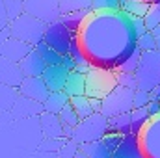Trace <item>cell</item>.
<instances>
[{"mask_svg": "<svg viewBox=\"0 0 160 158\" xmlns=\"http://www.w3.org/2000/svg\"><path fill=\"white\" fill-rule=\"evenodd\" d=\"M138 141L143 158H160V116L149 117L138 132Z\"/></svg>", "mask_w": 160, "mask_h": 158, "instance_id": "52a82bcc", "label": "cell"}, {"mask_svg": "<svg viewBox=\"0 0 160 158\" xmlns=\"http://www.w3.org/2000/svg\"><path fill=\"white\" fill-rule=\"evenodd\" d=\"M67 75H69V69H65L63 65H47L41 78L48 87V91H62L65 86Z\"/></svg>", "mask_w": 160, "mask_h": 158, "instance_id": "7c38bea8", "label": "cell"}, {"mask_svg": "<svg viewBox=\"0 0 160 158\" xmlns=\"http://www.w3.org/2000/svg\"><path fill=\"white\" fill-rule=\"evenodd\" d=\"M69 102H71V106L75 108L78 119H86V117H89L91 114H95V112H93V106H91V101H89V97H86V95L71 97Z\"/></svg>", "mask_w": 160, "mask_h": 158, "instance_id": "cb8c5ba5", "label": "cell"}, {"mask_svg": "<svg viewBox=\"0 0 160 158\" xmlns=\"http://www.w3.org/2000/svg\"><path fill=\"white\" fill-rule=\"evenodd\" d=\"M89 101H91L93 112H99V110H101V99H93V97H89Z\"/></svg>", "mask_w": 160, "mask_h": 158, "instance_id": "ee69618b", "label": "cell"}, {"mask_svg": "<svg viewBox=\"0 0 160 158\" xmlns=\"http://www.w3.org/2000/svg\"><path fill=\"white\" fill-rule=\"evenodd\" d=\"M151 32H153V36H155V41H157V48L160 50V24L155 30H151Z\"/></svg>", "mask_w": 160, "mask_h": 158, "instance_id": "7bdbcfd3", "label": "cell"}, {"mask_svg": "<svg viewBox=\"0 0 160 158\" xmlns=\"http://www.w3.org/2000/svg\"><path fill=\"white\" fill-rule=\"evenodd\" d=\"M58 117H60V121H62L63 126H75L80 121L78 116H77V112H75V108L71 106V102H67V104L58 112Z\"/></svg>", "mask_w": 160, "mask_h": 158, "instance_id": "4dcf8cb0", "label": "cell"}, {"mask_svg": "<svg viewBox=\"0 0 160 158\" xmlns=\"http://www.w3.org/2000/svg\"><path fill=\"white\" fill-rule=\"evenodd\" d=\"M128 116H130V134H138L143 128V125L149 121V114L145 108H132Z\"/></svg>", "mask_w": 160, "mask_h": 158, "instance_id": "484cf974", "label": "cell"}, {"mask_svg": "<svg viewBox=\"0 0 160 158\" xmlns=\"http://www.w3.org/2000/svg\"><path fill=\"white\" fill-rule=\"evenodd\" d=\"M69 95L62 89V91H50L48 93V97L45 99V102H43V112H50V114H56L58 116V112L69 102Z\"/></svg>", "mask_w": 160, "mask_h": 158, "instance_id": "ffe728a7", "label": "cell"}, {"mask_svg": "<svg viewBox=\"0 0 160 158\" xmlns=\"http://www.w3.org/2000/svg\"><path fill=\"white\" fill-rule=\"evenodd\" d=\"M116 86H118L116 69L89 65V69L86 73V89H84V95L86 97H93V99H104Z\"/></svg>", "mask_w": 160, "mask_h": 158, "instance_id": "3957f363", "label": "cell"}, {"mask_svg": "<svg viewBox=\"0 0 160 158\" xmlns=\"http://www.w3.org/2000/svg\"><path fill=\"white\" fill-rule=\"evenodd\" d=\"M102 141L106 143V147L110 149V151H116V147L119 145V141H121V134H116V132H106L104 136H102Z\"/></svg>", "mask_w": 160, "mask_h": 158, "instance_id": "74e56055", "label": "cell"}, {"mask_svg": "<svg viewBox=\"0 0 160 158\" xmlns=\"http://www.w3.org/2000/svg\"><path fill=\"white\" fill-rule=\"evenodd\" d=\"M77 39L89 65L116 69L136 48L138 36L123 11H89Z\"/></svg>", "mask_w": 160, "mask_h": 158, "instance_id": "6da1fadb", "label": "cell"}, {"mask_svg": "<svg viewBox=\"0 0 160 158\" xmlns=\"http://www.w3.org/2000/svg\"><path fill=\"white\" fill-rule=\"evenodd\" d=\"M8 37H11V34H9V26L6 24L4 28H0V45L8 39Z\"/></svg>", "mask_w": 160, "mask_h": 158, "instance_id": "b9f144b4", "label": "cell"}, {"mask_svg": "<svg viewBox=\"0 0 160 158\" xmlns=\"http://www.w3.org/2000/svg\"><path fill=\"white\" fill-rule=\"evenodd\" d=\"M140 56H142V50L136 47V48L132 50V54H128V56L121 62L119 65L116 67V71H119V73H134V71H136V67H138Z\"/></svg>", "mask_w": 160, "mask_h": 158, "instance_id": "83f0119b", "label": "cell"}, {"mask_svg": "<svg viewBox=\"0 0 160 158\" xmlns=\"http://www.w3.org/2000/svg\"><path fill=\"white\" fill-rule=\"evenodd\" d=\"M136 47L142 50V52H149V50H157V41H155V36H153V32H145V34H142V36H138V39H136Z\"/></svg>", "mask_w": 160, "mask_h": 158, "instance_id": "836d02e7", "label": "cell"}, {"mask_svg": "<svg viewBox=\"0 0 160 158\" xmlns=\"http://www.w3.org/2000/svg\"><path fill=\"white\" fill-rule=\"evenodd\" d=\"M145 2H149V4H153V2H155V0H145Z\"/></svg>", "mask_w": 160, "mask_h": 158, "instance_id": "7dc6e473", "label": "cell"}, {"mask_svg": "<svg viewBox=\"0 0 160 158\" xmlns=\"http://www.w3.org/2000/svg\"><path fill=\"white\" fill-rule=\"evenodd\" d=\"M149 6L151 4L145 0H121L119 11H123L128 17H145Z\"/></svg>", "mask_w": 160, "mask_h": 158, "instance_id": "7402d4cb", "label": "cell"}, {"mask_svg": "<svg viewBox=\"0 0 160 158\" xmlns=\"http://www.w3.org/2000/svg\"><path fill=\"white\" fill-rule=\"evenodd\" d=\"M2 7H4V15H6L8 22H11L13 19H17L19 15L24 13V2L22 0H2Z\"/></svg>", "mask_w": 160, "mask_h": 158, "instance_id": "4316f807", "label": "cell"}, {"mask_svg": "<svg viewBox=\"0 0 160 158\" xmlns=\"http://www.w3.org/2000/svg\"><path fill=\"white\" fill-rule=\"evenodd\" d=\"M134 78H136V89H143V91H153L160 84V50H149V52H142L138 67L134 71Z\"/></svg>", "mask_w": 160, "mask_h": 158, "instance_id": "7a4b0ae2", "label": "cell"}, {"mask_svg": "<svg viewBox=\"0 0 160 158\" xmlns=\"http://www.w3.org/2000/svg\"><path fill=\"white\" fill-rule=\"evenodd\" d=\"M73 158H88V156H86V155H84V153H82V151L78 149V151H77V155H75Z\"/></svg>", "mask_w": 160, "mask_h": 158, "instance_id": "bcb514c9", "label": "cell"}, {"mask_svg": "<svg viewBox=\"0 0 160 158\" xmlns=\"http://www.w3.org/2000/svg\"><path fill=\"white\" fill-rule=\"evenodd\" d=\"M19 67H21V73L22 77H41L47 63L41 60V56L36 52V48H32L21 62H19Z\"/></svg>", "mask_w": 160, "mask_h": 158, "instance_id": "2e32d148", "label": "cell"}, {"mask_svg": "<svg viewBox=\"0 0 160 158\" xmlns=\"http://www.w3.org/2000/svg\"><path fill=\"white\" fill-rule=\"evenodd\" d=\"M9 26V34L15 39H21L32 47H36L39 41H43V34H45V22H41L39 19L22 13L17 19H13L11 22H8Z\"/></svg>", "mask_w": 160, "mask_h": 158, "instance_id": "277c9868", "label": "cell"}, {"mask_svg": "<svg viewBox=\"0 0 160 158\" xmlns=\"http://www.w3.org/2000/svg\"><path fill=\"white\" fill-rule=\"evenodd\" d=\"M143 21H145V26H147L149 32L158 26L160 24V2H153V4L149 6V9H147Z\"/></svg>", "mask_w": 160, "mask_h": 158, "instance_id": "f546056e", "label": "cell"}, {"mask_svg": "<svg viewBox=\"0 0 160 158\" xmlns=\"http://www.w3.org/2000/svg\"><path fill=\"white\" fill-rule=\"evenodd\" d=\"M116 78H118V86L128 87V89H136L134 73H119V71H116Z\"/></svg>", "mask_w": 160, "mask_h": 158, "instance_id": "d590c367", "label": "cell"}, {"mask_svg": "<svg viewBox=\"0 0 160 158\" xmlns=\"http://www.w3.org/2000/svg\"><path fill=\"white\" fill-rule=\"evenodd\" d=\"M78 149L88 158H112V155H114V151H110L106 147L102 138L95 140V141H89V143H82V145H78Z\"/></svg>", "mask_w": 160, "mask_h": 158, "instance_id": "d6986e66", "label": "cell"}, {"mask_svg": "<svg viewBox=\"0 0 160 158\" xmlns=\"http://www.w3.org/2000/svg\"><path fill=\"white\" fill-rule=\"evenodd\" d=\"M77 151H78V145H77L73 140H67V141L63 143V147H62L56 155H58V158H73L77 155Z\"/></svg>", "mask_w": 160, "mask_h": 158, "instance_id": "8d00e7d4", "label": "cell"}, {"mask_svg": "<svg viewBox=\"0 0 160 158\" xmlns=\"http://www.w3.org/2000/svg\"><path fill=\"white\" fill-rule=\"evenodd\" d=\"M65 141H67V138H45L39 143V151H43V153H58L63 147Z\"/></svg>", "mask_w": 160, "mask_h": 158, "instance_id": "1f68e13d", "label": "cell"}, {"mask_svg": "<svg viewBox=\"0 0 160 158\" xmlns=\"http://www.w3.org/2000/svg\"><path fill=\"white\" fill-rule=\"evenodd\" d=\"M145 110H147L149 117H155V116H160V101H157V99H151V101L147 102Z\"/></svg>", "mask_w": 160, "mask_h": 158, "instance_id": "ab89813d", "label": "cell"}, {"mask_svg": "<svg viewBox=\"0 0 160 158\" xmlns=\"http://www.w3.org/2000/svg\"><path fill=\"white\" fill-rule=\"evenodd\" d=\"M149 101H151V93H149V91L134 89V95H132V108H145Z\"/></svg>", "mask_w": 160, "mask_h": 158, "instance_id": "e575fe53", "label": "cell"}, {"mask_svg": "<svg viewBox=\"0 0 160 158\" xmlns=\"http://www.w3.org/2000/svg\"><path fill=\"white\" fill-rule=\"evenodd\" d=\"M108 130L116 132V134H121V136L130 134V116H128V112L114 116V117H108Z\"/></svg>", "mask_w": 160, "mask_h": 158, "instance_id": "d4e9b609", "label": "cell"}, {"mask_svg": "<svg viewBox=\"0 0 160 158\" xmlns=\"http://www.w3.org/2000/svg\"><path fill=\"white\" fill-rule=\"evenodd\" d=\"M60 13H71V11H80V9H89L91 0H58Z\"/></svg>", "mask_w": 160, "mask_h": 158, "instance_id": "f1b7e54d", "label": "cell"}, {"mask_svg": "<svg viewBox=\"0 0 160 158\" xmlns=\"http://www.w3.org/2000/svg\"><path fill=\"white\" fill-rule=\"evenodd\" d=\"M106 132H108V119L104 117L101 112H95L89 117L80 119L78 123L73 126V136L69 140H73L77 145H82V143H89V141L101 140Z\"/></svg>", "mask_w": 160, "mask_h": 158, "instance_id": "5b68a950", "label": "cell"}, {"mask_svg": "<svg viewBox=\"0 0 160 158\" xmlns=\"http://www.w3.org/2000/svg\"><path fill=\"white\" fill-rule=\"evenodd\" d=\"M62 65H63V67H65V69H69V71H73V69H75V65H77V63H75V62H73V58H71V56H69V54H63V58H62Z\"/></svg>", "mask_w": 160, "mask_h": 158, "instance_id": "60d3db41", "label": "cell"}, {"mask_svg": "<svg viewBox=\"0 0 160 158\" xmlns=\"http://www.w3.org/2000/svg\"><path fill=\"white\" fill-rule=\"evenodd\" d=\"M43 112V104L36 102V101H30L26 97H21L15 101L13 104V116L17 119H26V117H34V116H39Z\"/></svg>", "mask_w": 160, "mask_h": 158, "instance_id": "e0dca14e", "label": "cell"}, {"mask_svg": "<svg viewBox=\"0 0 160 158\" xmlns=\"http://www.w3.org/2000/svg\"><path fill=\"white\" fill-rule=\"evenodd\" d=\"M112 158H143V153L140 149V141H138V134L121 136V141L116 147Z\"/></svg>", "mask_w": 160, "mask_h": 158, "instance_id": "4fadbf2b", "label": "cell"}, {"mask_svg": "<svg viewBox=\"0 0 160 158\" xmlns=\"http://www.w3.org/2000/svg\"><path fill=\"white\" fill-rule=\"evenodd\" d=\"M22 73H21V67L19 63H13L6 58H0V84L8 86V87H13L17 89L22 82Z\"/></svg>", "mask_w": 160, "mask_h": 158, "instance_id": "5bb4252c", "label": "cell"}, {"mask_svg": "<svg viewBox=\"0 0 160 158\" xmlns=\"http://www.w3.org/2000/svg\"><path fill=\"white\" fill-rule=\"evenodd\" d=\"M130 24H132V30L136 36H142L147 32V26H145V21L143 17H130Z\"/></svg>", "mask_w": 160, "mask_h": 158, "instance_id": "f35d334b", "label": "cell"}, {"mask_svg": "<svg viewBox=\"0 0 160 158\" xmlns=\"http://www.w3.org/2000/svg\"><path fill=\"white\" fill-rule=\"evenodd\" d=\"M77 37V34H73V32H69L58 19L56 21H52V22H48L47 26H45V34H43V41L50 47V48H54L58 54H69V48H71V43L73 39Z\"/></svg>", "mask_w": 160, "mask_h": 158, "instance_id": "ba28073f", "label": "cell"}, {"mask_svg": "<svg viewBox=\"0 0 160 158\" xmlns=\"http://www.w3.org/2000/svg\"><path fill=\"white\" fill-rule=\"evenodd\" d=\"M38 119H39L41 132H43L45 138H65L63 136V125H62V121L56 114L41 112Z\"/></svg>", "mask_w": 160, "mask_h": 158, "instance_id": "9a60e30c", "label": "cell"}, {"mask_svg": "<svg viewBox=\"0 0 160 158\" xmlns=\"http://www.w3.org/2000/svg\"><path fill=\"white\" fill-rule=\"evenodd\" d=\"M21 97H26L30 101H36V102H45V99L48 97V87L45 86V82L41 77H24L21 86L17 87Z\"/></svg>", "mask_w": 160, "mask_h": 158, "instance_id": "30bf717a", "label": "cell"}, {"mask_svg": "<svg viewBox=\"0 0 160 158\" xmlns=\"http://www.w3.org/2000/svg\"><path fill=\"white\" fill-rule=\"evenodd\" d=\"M151 99H157V101H160V84L151 91Z\"/></svg>", "mask_w": 160, "mask_h": 158, "instance_id": "f6af8a7d", "label": "cell"}, {"mask_svg": "<svg viewBox=\"0 0 160 158\" xmlns=\"http://www.w3.org/2000/svg\"><path fill=\"white\" fill-rule=\"evenodd\" d=\"M32 48L34 47L28 45V43H24V41L15 39V37H8L0 45V58H6V60H9L13 63H19Z\"/></svg>", "mask_w": 160, "mask_h": 158, "instance_id": "8fae6325", "label": "cell"}, {"mask_svg": "<svg viewBox=\"0 0 160 158\" xmlns=\"http://www.w3.org/2000/svg\"><path fill=\"white\" fill-rule=\"evenodd\" d=\"M88 13H89V9H80V11H71V13H62V15L58 17V21H60L69 32L77 34V32L80 30V26H82V22H84V19L88 17Z\"/></svg>", "mask_w": 160, "mask_h": 158, "instance_id": "44dd1931", "label": "cell"}, {"mask_svg": "<svg viewBox=\"0 0 160 158\" xmlns=\"http://www.w3.org/2000/svg\"><path fill=\"white\" fill-rule=\"evenodd\" d=\"M22 2H24V13L39 19L45 24L56 21L62 15L58 0H22Z\"/></svg>", "mask_w": 160, "mask_h": 158, "instance_id": "9c48e42d", "label": "cell"}, {"mask_svg": "<svg viewBox=\"0 0 160 158\" xmlns=\"http://www.w3.org/2000/svg\"><path fill=\"white\" fill-rule=\"evenodd\" d=\"M34 48H36V52L39 54L41 60H43L47 65H62V58H63V56L58 54L54 48H50L45 41H39Z\"/></svg>", "mask_w": 160, "mask_h": 158, "instance_id": "603a6c76", "label": "cell"}, {"mask_svg": "<svg viewBox=\"0 0 160 158\" xmlns=\"http://www.w3.org/2000/svg\"><path fill=\"white\" fill-rule=\"evenodd\" d=\"M84 89H86V75L75 71V69L69 71L65 86H63V91L69 97H77V95H84Z\"/></svg>", "mask_w": 160, "mask_h": 158, "instance_id": "ac0fdd59", "label": "cell"}, {"mask_svg": "<svg viewBox=\"0 0 160 158\" xmlns=\"http://www.w3.org/2000/svg\"><path fill=\"white\" fill-rule=\"evenodd\" d=\"M121 0H91L89 11H119Z\"/></svg>", "mask_w": 160, "mask_h": 158, "instance_id": "d6a6232c", "label": "cell"}, {"mask_svg": "<svg viewBox=\"0 0 160 158\" xmlns=\"http://www.w3.org/2000/svg\"><path fill=\"white\" fill-rule=\"evenodd\" d=\"M132 95H134V89L116 86L104 99H101V110L99 112L106 119L130 112L132 110Z\"/></svg>", "mask_w": 160, "mask_h": 158, "instance_id": "8992f818", "label": "cell"}]
</instances>
